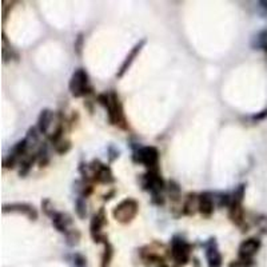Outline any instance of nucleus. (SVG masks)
Here are the masks:
<instances>
[{
	"instance_id": "f257e3e1",
	"label": "nucleus",
	"mask_w": 267,
	"mask_h": 267,
	"mask_svg": "<svg viewBox=\"0 0 267 267\" xmlns=\"http://www.w3.org/2000/svg\"><path fill=\"white\" fill-rule=\"evenodd\" d=\"M96 100L107 111V118L110 124L118 126L122 130H128V123L127 119H126V115H124L123 104L120 102V98L116 94V91L111 90L110 92L99 94L96 96Z\"/></svg>"
},
{
	"instance_id": "f03ea898",
	"label": "nucleus",
	"mask_w": 267,
	"mask_h": 267,
	"mask_svg": "<svg viewBox=\"0 0 267 267\" xmlns=\"http://www.w3.org/2000/svg\"><path fill=\"white\" fill-rule=\"evenodd\" d=\"M138 212H139L138 200L134 198H126L120 203L116 204L115 208L112 210V216L116 222L122 224H128L135 219Z\"/></svg>"
},
{
	"instance_id": "7ed1b4c3",
	"label": "nucleus",
	"mask_w": 267,
	"mask_h": 267,
	"mask_svg": "<svg viewBox=\"0 0 267 267\" xmlns=\"http://www.w3.org/2000/svg\"><path fill=\"white\" fill-rule=\"evenodd\" d=\"M68 90L74 98H83L92 92V87L90 86V76L84 68H76L72 74Z\"/></svg>"
},
{
	"instance_id": "20e7f679",
	"label": "nucleus",
	"mask_w": 267,
	"mask_h": 267,
	"mask_svg": "<svg viewBox=\"0 0 267 267\" xmlns=\"http://www.w3.org/2000/svg\"><path fill=\"white\" fill-rule=\"evenodd\" d=\"M132 160L143 164L148 170L159 168V151L154 146H136L132 151Z\"/></svg>"
},
{
	"instance_id": "39448f33",
	"label": "nucleus",
	"mask_w": 267,
	"mask_h": 267,
	"mask_svg": "<svg viewBox=\"0 0 267 267\" xmlns=\"http://www.w3.org/2000/svg\"><path fill=\"white\" fill-rule=\"evenodd\" d=\"M88 180L100 184H112L115 178L108 164L102 163L99 159H94L88 164Z\"/></svg>"
},
{
	"instance_id": "423d86ee",
	"label": "nucleus",
	"mask_w": 267,
	"mask_h": 267,
	"mask_svg": "<svg viewBox=\"0 0 267 267\" xmlns=\"http://www.w3.org/2000/svg\"><path fill=\"white\" fill-rule=\"evenodd\" d=\"M140 184H142V188L144 191H148L151 195L162 194L166 188V182L160 175L159 168L148 170L146 174L140 176Z\"/></svg>"
},
{
	"instance_id": "0eeeda50",
	"label": "nucleus",
	"mask_w": 267,
	"mask_h": 267,
	"mask_svg": "<svg viewBox=\"0 0 267 267\" xmlns=\"http://www.w3.org/2000/svg\"><path fill=\"white\" fill-rule=\"evenodd\" d=\"M190 254H191V244L180 235L172 236L171 256L174 262L179 266H184L190 260Z\"/></svg>"
},
{
	"instance_id": "6e6552de",
	"label": "nucleus",
	"mask_w": 267,
	"mask_h": 267,
	"mask_svg": "<svg viewBox=\"0 0 267 267\" xmlns=\"http://www.w3.org/2000/svg\"><path fill=\"white\" fill-rule=\"evenodd\" d=\"M262 242L259 238H247L244 239L238 247V256L240 259L252 260V258L258 254L260 250Z\"/></svg>"
},
{
	"instance_id": "1a4fd4ad",
	"label": "nucleus",
	"mask_w": 267,
	"mask_h": 267,
	"mask_svg": "<svg viewBox=\"0 0 267 267\" xmlns=\"http://www.w3.org/2000/svg\"><path fill=\"white\" fill-rule=\"evenodd\" d=\"M146 43H147V39L143 38V39H140L139 42L131 48V51L128 52V55L126 56V59L123 60V63H122V66H120L118 72H116V78H123L124 74L130 70L132 63H134L136 58L139 56V54L142 52V50H143V47L146 46Z\"/></svg>"
},
{
	"instance_id": "9d476101",
	"label": "nucleus",
	"mask_w": 267,
	"mask_h": 267,
	"mask_svg": "<svg viewBox=\"0 0 267 267\" xmlns=\"http://www.w3.org/2000/svg\"><path fill=\"white\" fill-rule=\"evenodd\" d=\"M199 204H198V211L203 218H211L215 210V194L210 191H204L199 194Z\"/></svg>"
},
{
	"instance_id": "9b49d317",
	"label": "nucleus",
	"mask_w": 267,
	"mask_h": 267,
	"mask_svg": "<svg viewBox=\"0 0 267 267\" xmlns=\"http://www.w3.org/2000/svg\"><path fill=\"white\" fill-rule=\"evenodd\" d=\"M206 247V259H207L208 267H222L223 263V256L220 254L218 244H216L215 238L208 239V242L204 244Z\"/></svg>"
},
{
	"instance_id": "f8f14e48",
	"label": "nucleus",
	"mask_w": 267,
	"mask_h": 267,
	"mask_svg": "<svg viewBox=\"0 0 267 267\" xmlns=\"http://www.w3.org/2000/svg\"><path fill=\"white\" fill-rule=\"evenodd\" d=\"M3 212L7 214V212H20L26 215L30 220H36L38 219V210H36L32 204L28 203H10V204H4L3 206Z\"/></svg>"
},
{
	"instance_id": "ddd939ff",
	"label": "nucleus",
	"mask_w": 267,
	"mask_h": 267,
	"mask_svg": "<svg viewBox=\"0 0 267 267\" xmlns=\"http://www.w3.org/2000/svg\"><path fill=\"white\" fill-rule=\"evenodd\" d=\"M228 219L235 226L242 228V231H247L248 224H246V215L242 204H231L228 207Z\"/></svg>"
},
{
	"instance_id": "4468645a",
	"label": "nucleus",
	"mask_w": 267,
	"mask_h": 267,
	"mask_svg": "<svg viewBox=\"0 0 267 267\" xmlns=\"http://www.w3.org/2000/svg\"><path fill=\"white\" fill-rule=\"evenodd\" d=\"M107 224V215H106V210L104 207H100L99 211L95 212L92 215L91 223H90V234H91V238H95V236L103 234L102 232V228Z\"/></svg>"
},
{
	"instance_id": "2eb2a0df",
	"label": "nucleus",
	"mask_w": 267,
	"mask_h": 267,
	"mask_svg": "<svg viewBox=\"0 0 267 267\" xmlns=\"http://www.w3.org/2000/svg\"><path fill=\"white\" fill-rule=\"evenodd\" d=\"M54 119H55V114L50 108H44V110L40 111L36 127H38L42 135H48V131H50L51 124L54 123Z\"/></svg>"
},
{
	"instance_id": "dca6fc26",
	"label": "nucleus",
	"mask_w": 267,
	"mask_h": 267,
	"mask_svg": "<svg viewBox=\"0 0 267 267\" xmlns=\"http://www.w3.org/2000/svg\"><path fill=\"white\" fill-rule=\"evenodd\" d=\"M199 194L188 192L182 204V215L194 216L198 212V204H199Z\"/></svg>"
},
{
	"instance_id": "f3484780",
	"label": "nucleus",
	"mask_w": 267,
	"mask_h": 267,
	"mask_svg": "<svg viewBox=\"0 0 267 267\" xmlns=\"http://www.w3.org/2000/svg\"><path fill=\"white\" fill-rule=\"evenodd\" d=\"M51 220L54 227L62 234H66L70 230V226L72 224L71 215L67 214V212H56L55 215L52 216Z\"/></svg>"
},
{
	"instance_id": "a211bd4d",
	"label": "nucleus",
	"mask_w": 267,
	"mask_h": 267,
	"mask_svg": "<svg viewBox=\"0 0 267 267\" xmlns=\"http://www.w3.org/2000/svg\"><path fill=\"white\" fill-rule=\"evenodd\" d=\"M28 148H30V144H28L27 139L24 138V139L19 140L18 143L12 147L11 152H10V155L14 156L15 159L19 160V164H20V160L23 159L24 156H26V154H27Z\"/></svg>"
},
{
	"instance_id": "6ab92c4d",
	"label": "nucleus",
	"mask_w": 267,
	"mask_h": 267,
	"mask_svg": "<svg viewBox=\"0 0 267 267\" xmlns=\"http://www.w3.org/2000/svg\"><path fill=\"white\" fill-rule=\"evenodd\" d=\"M35 162H38V155H36V152L30 156H27V155L24 156L23 159L20 160L19 176L24 178V176L27 175L28 172H30V170L32 168V164L35 163Z\"/></svg>"
},
{
	"instance_id": "aec40b11",
	"label": "nucleus",
	"mask_w": 267,
	"mask_h": 267,
	"mask_svg": "<svg viewBox=\"0 0 267 267\" xmlns=\"http://www.w3.org/2000/svg\"><path fill=\"white\" fill-rule=\"evenodd\" d=\"M66 243L70 247H75L78 244L80 243V239H82V232L78 230V228H70L66 234Z\"/></svg>"
},
{
	"instance_id": "412c9836",
	"label": "nucleus",
	"mask_w": 267,
	"mask_h": 267,
	"mask_svg": "<svg viewBox=\"0 0 267 267\" xmlns=\"http://www.w3.org/2000/svg\"><path fill=\"white\" fill-rule=\"evenodd\" d=\"M75 212L79 219L87 218V202L83 196H78L75 200Z\"/></svg>"
},
{
	"instance_id": "4be33fe9",
	"label": "nucleus",
	"mask_w": 267,
	"mask_h": 267,
	"mask_svg": "<svg viewBox=\"0 0 267 267\" xmlns=\"http://www.w3.org/2000/svg\"><path fill=\"white\" fill-rule=\"evenodd\" d=\"M104 246L103 254H102V262H100V267H110L111 266L112 256H114V247L111 246L110 242H107Z\"/></svg>"
},
{
	"instance_id": "5701e85b",
	"label": "nucleus",
	"mask_w": 267,
	"mask_h": 267,
	"mask_svg": "<svg viewBox=\"0 0 267 267\" xmlns=\"http://www.w3.org/2000/svg\"><path fill=\"white\" fill-rule=\"evenodd\" d=\"M246 194V183H240L231 194V204H242Z\"/></svg>"
},
{
	"instance_id": "b1692460",
	"label": "nucleus",
	"mask_w": 267,
	"mask_h": 267,
	"mask_svg": "<svg viewBox=\"0 0 267 267\" xmlns=\"http://www.w3.org/2000/svg\"><path fill=\"white\" fill-rule=\"evenodd\" d=\"M168 194L170 198L174 203H178L180 200V186L175 180H170L168 182Z\"/></svg>"
},
{
	"instance_id": "393cba45",
	"label": "nucleus",
	"mask_w": 267,
	"mask_h": 267,
	"mask_svg": "<svg viewBox=\"0 0 267 267\" xmlns=\"http://www.w3.org/2000/svg\"><path fill=\"white\" fill-rule=\"evenodd\" d=\"M215 203L218 207H230L231 206V194L228 192H219V194H215Z\"/></svg>"
},
{
	"instance_id": "a878e982",
	"label": "nucleus",
	"mask_w": 267,
	"mask_h": 267,
	"mask_svg": "<svg viewBox=\"0 0 267 267\" xmlns=\"http://www.w3.org/2000/svg\"><path fill=\"white\" fill-rule=\"evenodd\" d=\"M54 150H55L56 154H59V155H64V154H67V152L71 150V142L63 138V139L59 140L58 143L54 144Z\"/></svg>"
},
{
	"instance_id": "bb28decb",
	"label": "nucleus",
	"mask_w": 267,
	"mask_h": 267,
	"mask_svg": "<svg viewBox=\"0 0 267 267\" xmlns=\"http://www.w3.org/2000/svg\"><path fill=\"white\" fill-rule=\"evenodd\" d=\"M36 155H38V163H39L40 167H44V166H47L48 162H50V156H48V151H47V146L43 144L42 147L38 150L36 152Z\"/></svg>"
},
{
	"instance_id": "cd10ccee",
	"label": "nucleus",
	"mask_w": 267,
	"mask_h": 267,
	"mask_svg": "<svg viewBox=\"0 0 267 267\" xmlns=\"http://www.w3.org/2000/svg\"><path fill=\"white\" fill-rule=\"evenodd\" d=\"M83 48H84V34H78L74 40V52L75 55L82 56L83 55Z\"/></svg>"
},
{
	"instance_id": "c85d7f7f",
	"label": "nucleus",
	"mask_w": 267,
	"mask_h": 267,
	"mask_svg": "<svg viewBox=\"0 0 267 267\" xmlns=\"http://www.w3.org/2000/svg\"><path fill=\"white\" fill-rule=\"evenodd\" d=\"M39 135H40V132H39V130H38V127H30V128H28L27 136H26V139H27L28 144H30V147L39 142Z\"/></svg>"
},
{
	"instance_id": "c756f323",
	"label": "nucleus",
	"mask_w": 267,
	"mask_h": 267,
	"mask_svg": "<svg viewBox=\"0 0 267 267\" xmlns=\"http://www.w3.org/2000/svg\"><path fill=\"white\" fill-rule=\"evenodd\" d=\"M42 210H43L44 215L50 216L51 219H52V216L55 215L56 212H58L55 210V207H54V204H52V202L50 199H48V198H46V199L42 200Z\"/></svg>"
},
{
	"instance_id": "7c9ffc66",
	"label": "nucleus",
	"mask_w": 267,
	"mask_h": 267,
	"mask_svg": "<svg viewBox=\"0 0 267 267\" xmlns=\"http://www.w3.org/2000/svg\"><path fill=\"white\" fill-rule=\"evenodd\" d=\"M107 154H108V160H110V163H112L114 160L119 158L120 151L115 147V146H114V144H110L107 148Z\"/></svg>"
},
{
	"instance_id": "2f4dec72",
	"label": "nucleus",
	"mask_w": 267,
	"mask_h": 267,
	"mask_svg": "<svg viewBox=\"0 0 267 267\" xmlns=\"http://www.w3.org/2000/svg\"><path fill=\"white\" fill-rule=\"evenodd\" d=\"M74 264H75V267H86L87 266V259H86V256L79 254V252H76L75 255H74Z\"/></svg>"
},
{
	"instance_id": "473e14b6",
	"label": "nucleus",
	"mask_w": 267,
	"mask_h": 267,
	"mask_svg": "<svg viewBox=\"0 0 267 267\" xmlns=\"http://www.w3.org/2000/svg\"><path fill=\"white\" fill-rule=\"evenodd\" d=\"M251 264H252V260H244V259H240V258H238L236 260H232V262H230L228 267H250Z\"/></svg>"
},
{
	"instance_id": "72a5a7b5",
	"label": "nucleus",
	"mask_w": 267,
	"mask_h": 267,
	"mask_svg": "<svg viewBox=\"0 0 267 267\" xmlns=\"http://www.w3.org/2000/svg\"><path fill=\"white\" fill-rule=\"evenodd\" d=\"M256 226L262 230V232L263 234H267V216L264 215H260L258 219H256Z\"/></svg>"
},
{
	"instance_id": "f704fd0d",
	"label": "nucleus",
	"mask_w": 267,
	"mask_h": 267,
	"mask_svg": "<svg viewBox=\"0 0 267 267\" xmlns=\"http://www.w3.org/2000/svg\"><path fill=\"white\" fill-rule=\"evenodd\" d=\"M151 202L155 206H163L166 199H164L163 194H155V195H151Z\"/></svg>"
},
{
	"instance_id": "c9c22d12",
	"label": "nucleus",
	"mask_w": 267,
	"mask_h": 267,
	"mask_svg": "<svg viewBox=\"0 0 267 267\" xmlns=\"http://www.w3.org/2000/svg\"><path fill=\"white\" fill-rule=\"evenodd\" d=\"M266 118H267V108H264L263 111L256 112L255 115L251 116V119L254 120V122H260V120H264Z\"/></svg>"
},
{
	"instance_id": "e433bc0d",
	"label": "nucleus",
	"mask_w": 267,
	"mask_h": 267,
	"mask_svg": "<svg viewBox=\"0 0 267 267\" xmlns=\"http://www.w3.org/2000/svg\"><path fill=\"white\" fill-rule=\"evenodd\" d=\"M115 190H112V191H110L108 192V194H106V195H104V200H110V199H112V196L115 195Z\"/></svg>"
},
{
	"instance_id": "4c0bfd02",
	"label": "nucleus",
	"mask_w": 267,
	"mask_h": 267,
	"mask_svg": "<svg viewBox=\"0 0 267 267\" xmlns=\"http://www.w3.org/2000/svg\"><path fill=\"white\" fill-rule=\"evenodd\" d=\"M260 4H262V6L266 8V11H267V2H260Z\"/></svg>"
}]
</instances>
